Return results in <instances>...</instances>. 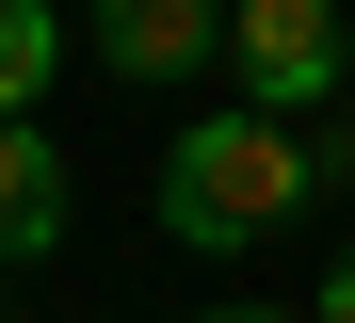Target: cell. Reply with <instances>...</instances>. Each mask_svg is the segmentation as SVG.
I'll return each instance as SVG.
<instances>
[{
	"instance_id": "1",
	"label": "cell",
	"mask_w": 355,
	"mask_h": 323,
	"mask_svg": "<svg viewBox=\"0 0 355 323\" xmlns=\"http://www.w3.org/2000/svg\"><path fill=\"white\" fill-rule=\"evenodd\" d=\"M307 194H323V146H307L275 97H259V113H194V129L162 146V226L194 242V258H243V242H275Z\"/></svg>"
},
{
	"instance_id": "2",
	"label": "cell",
	"mask_w": 355,
	"mask_h": 323,
	"mask_svg": "<svg viewBox=\"0 0 355 323\" xmlns=\"http://www.w3.org/2000/svg\"><path fill=\"white\" fill-rule=\"evenodd\" d=\"M226 65H243V97L323 113L339 97V0H243V17H226Z\"/></svg>"
},
{
	"instance_id": "3",
	"label": "cell",
	"mask_w": 355,
	"mask_h": 323,
	"mask_svg": "<svg viewBox=\"0 0 355 323\" xmlns=\"http://www.w3.org/2000/svg\"><path fill=\"white\" fill-rule=\"evenodd\" d=\"M226 17H243V0H97V49L130 65V81H178V65L226 49Z\"/></svg>"
},
{
	"instance_id": "4",
	"label": "cell",
	"mask_w": 355,
	"mask_h": 323,
	"mask_svg": "<svg viewBox=\"0 0 355 323\" xmlns=\"http://www.w3.org/2000/svg\"><path fill=\"white\" fill-rule=\"evenodd\" d=\"M49 242H65V146L0 113V258H49Z\"/></svg>"
},
{
	"instance_id": "5",
	"label": "cell",
	"mask_w": 355,
	"mask_h": 323,
	"mask_svg": "<svg viewBox=\"0 0 355 323\" xmlns=\"http://www.w3.org/2000/svg\"><path fill=\"white\" fill-rule=\"evenodd\" d=\"M49 49H65V17H49V0H0V113L49 97Z\"/></svg>"
},
{
	"instance_id": "6",
	"label": "cell",
	"mask_w": 355,
	"mask_h": 323,
	"mask_svg": "<svg viewBox=\"0 0 355 323\" xmlns=\"http://www.w3.org/2000/svg\"><path fill=\"white\" fill-rule=\"evenodd\" d=\"M323 323H355V242H339V258H323Z\"/></svg>"
},
{
	"instance_id": "7",
	"label": "cell",
	"mask_w": 355,
	"mask_h": 323,
	"mask_svg": "<svg viewBox=\"0 0 355 323\" xmlns=\"http://www.w3.org/2000/svg\"><path fill=\"white\" fill-rule=\"evenodd\" d=\"M323 178H339V194H355V97H339V146H323Z\"/></svg>"
},
{
	"instance_id": "8",
	"label": "cell",
	"mask_w": 355,
	"mask_h": 323,
	"mask_svg": "<svg viewBox=\"0 0 355 323\" xmlns=\"http://www.w3.org/2000/svg\"><path fill=\"white\" fill-rule=\"evenodd\" d=\"M210 323H323V307H210Z\"/></svg>"
}]
</instances>
